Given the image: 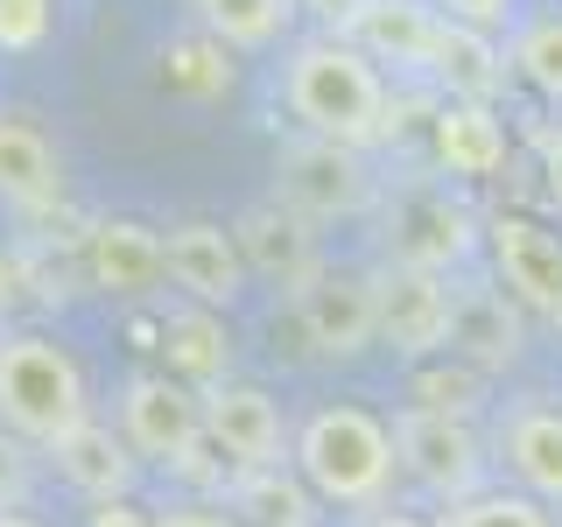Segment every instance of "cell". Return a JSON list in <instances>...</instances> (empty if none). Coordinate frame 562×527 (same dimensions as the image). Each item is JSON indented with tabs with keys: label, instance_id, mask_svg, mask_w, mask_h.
<instances>
[{
	"label": "cell",
	"instance_id": "cell-1",
	"mask_svg": "<svg viewBox=\"0 0 562 527\" xmlns=\"http://www.w3.org/2000/svg\"><path fill=\"white\" fill-rule=\"evenodd\" d=\"M281 105L303 134L338 141V148H373V141L394 134V92L345 35H310V43L289 49Z\"/></svg>",
	"mask_w": 562,
	"mask_h": 527
},
{
	"label": "cell",
	"instance_id": "cell-2",
	"mask_svg": "<svg viewBox=\"0 0 562 527\" xmlns=\"http://www.w3.org/2000/svg\"><path fill=\"white\" fill-rule=\"evenodd\" d=\"M289 464L324 506H386L394 492V429L359 401H324L289 436Z\"/></svg>",
	"mask_w": 562,
	"mask_h": 527
},
{
	"label": "cell",
	"instance_id": "cell-3",
	"mask_svg": "<svg viewBox=\"0 0 562 527\" xmlns=\"http://www.w3.org/2000/svg\"><path fill=\"white\" fill-rule=\"evenodd\" d=\"M78 422H92L78 359L43 330H0V429L49 450Z\"/></svg>",
	"mask_w": 562,
	"mask_h": 527
},
{
	"label": "cell",
	"instance_id": "cell-4",
	"mask_svg": "<svg viewBox=\"0 0 562 527\" xmlns=\"http://www.w3.org/2000/svg\"><path fill=\"white\" fill-rule=\"evenodd\" d=\"M380 233H386V268H415V274H443L457 281L479 260L485 225L443 176H408L386 190L380 204Z\"/></svg>",
	"mask_w": 562,
	"mask_h": 527
},
{
	"label": "cell",
	"instance_id": "cell-5",
	"mask_svg": "<svg viewBox=\"0 0 562 527\" xmlns=\"http://www.w3.org/2000/svg\"><path fill=\"white\" fill-rule=\"evenodd\" d=\"M274 204L295 211L303 225H338V218H366L380 204V183L366 169L359 148L316 134H289L274 148Z\"/></svg>",
	"mask_w": 562,
	"mask_h": 527
},
{
	"label": "cell",
	"instance_id": "cell-6",
	"mask_svg": "<svg viewBox=\"0 0 562 527\" xmlns=\"http://www.w3.org/2000/svg\"><path fill=\"white\" fill-rule=\"evenodd\" d=\"M386 429H394V471H408L429 500L457 506V500H471V492H485V436H479V422L401 408Z\"/></svg>",
	"mask_w": 562,
	"mask_h": 527
},
{
	"label": "cell",
	"instance_id": "cell-7",
	"mask_svg": "<svg viewBox=\"0 0 562 527\" xmlns=\"http://www.w3.org/2000/svg\"><path fill=\"white\" fill-rule=\"evenodd\" d=\"M485 260L492 289L514 310L562 316V233H549L527 211H499V218H485Z\"/></svg>",
	"mask_w": 562,
	"mask_h": 527
},
{
	"label": "cell",
	"instance_id": "cell-8",
	"mask_svg": "<svg viewBox=\"0 0 562 527\" xmlns=\"http://www.w3.org/2000/svg\"><path fill=\"white\" fill-rule=\"evenodd\" d=\"M373 310H380V345L408 366H429L450 351V310L457 281L415 274V268H380L373 274Z\"/></svg>",
	"mask_w": 562,
	"mask_h": 527
},
{
	"label": "cell",
	"instance_id": "cell-9",
	"mask_svg": "<svg viewBox=\"0 0 562 527\" xmlns=\"http://www.w3.org/2000/svg\"><path fill=\"white\" fill-rule=\"evenodd\" d=\"M436 29H443L436 0H345V14H338V35L380 78L401 70V78H422V85H429Z\"/></svg>",
	"mask_w": 562,
	"mask_h": 527
},
{
	"label": "cell",
	"instance_id": "cell-10",
	"mask_svg": "<svg viewBox=\"0 0 562 527\" xmlns=\"http://www.w3.org/2000/svg\"><path fill=\"white\" fill-rule=\"evenodd\" d=\"M204 401V444L225 457L233 471H254V464H289V415L268 386L254 380H218Z\"/></svg>",
	"mask_w": 562,
	"mask_h": 527
},
{
	"label": "cell",
	"instance_id": "cell-11",
	"mask_svg": "<svg viewBox=\"0 0 562 527\" xmlns=\"http://www.w3.org/2000/svg\"><path fill=\"white\" fill-rule=\"evenodd\" d=\"M120 436H127L134 457H155V464L176 471L204 444V401L190 386H176L169 373H134L120 386Z\"/></svg>",
	"mask_w": 562,
	"mask_h": 527
},
{
	"label": "cell",
	"instance_id": "cell-12",
	"mask_svg": "<svg viewBox=\"0 0 562 527\" xmlns=\"http://www.w3.org/2000/svg\"><path fill=\"white\" fill-rule=\"evenodd\" d=\"M295 324H303L310 351L324 359H359L380 345V310H373V274L359 268H324L295 295Z\"/></svg>",
	"mask_w": 562,
	"mask_h": 527
},
{
	"label": "cell",
	"instance_id": "cell-13",
	"mask_svg": "<svg viewBox=\"0 0 562 527\" xmlns=\"http://www.w3.org/2000/svg\"><path fill=\"white\" fill-rule=\"evenodd\" d=\"M162 268H169L176 289H183V303H198V310H218L225 316L246 295L239 239H233V225H218V218L169 225V233H162Z\"/></svg>",
	"mask_w": 562,
	"mask_h": 527
},
{
	"label": "cell",
	"instance_id": "cell-14",
	"mask_svg": "<svg viewBox=\"0 0 562 527\" xmlns=\"http://www.w3.org/2000/svg\"><path fill=\"white\" fill-rule=\"evenodd\" d=\"M233 239H239L246 281H254V274H260V281H274L289 303L330 268L324 246H316V225H303L295 211H281V204H254V211H246V218L233 225Z\"/></svg>",
	"mask_w": 562,
	"mask_h": 527
},
{
	"label": "cell",
	"instance_id": "cell-15",
	"mask_svg": "<svg viewBox=\"0 0 562 527\" xmlns=\"http://www.w3.org/2000/svg\"><path fill=\"white\" fill-rule=\"evenodd\" d=\"M499 457H506V471L520 479L527 500L562 506V408H555V401H541V394L506 401V415H499Z\"/></svg>",
	"mask_w": 562,
	"mask_h": 527
},
{
	"label": "cell",
	"instance_id": "cell-16",
	"mask_svg": "<svg viewBox=\"0 0 562 527\" xmlns=\"http://www.w3.org/2000/svg\"><path fill=\"white\" fill-rule=\"evenodd\" d=\"M85 281L105 295H148L162 289L169 268H162V233L140 218H99L85 233Z\"/></svg>",
	"mask_w": 562,
	"mask_h": 527
},
{
	"label": "cell",
	"instance_id": "cell-17",
	"mask_svg": "<svg viewBox=\"0 0 562 527\" xmlns=\"http://www.w3.org/2000/svg\"><path fill=\"white\" fill-rule=\"evenodd\" d=\"M520 310L506 303L492 281H464L457 289V310H450V359H464L471 373H506L520 359Z\"/></svg>",
	"mask_w": 562,
	"mask_h": 527
},
{
	"label": "cell",
	"instance_id": "cell-18",
	"mask_svg": "<svg viewBox=\"0 0 562 527\" xmlns=\"http://www.w3.org/2000/svg\"><path fill=\"white\" fill-rule=\"evenodd\" d=\"M506 49L492 43L485 29H471V22H450L443 14V29H436V57H429V85L443 92V105H499L506 92Z\"/></svg>",
	"mask_w": 562,
	"mask_h": 527
},
{
	"label": "cell",
	"instance_id": "cell-19",
	"mask_svg": "<svg viewBox=\"0 0 562 527\" xmlns=\"http://www.w3.org/2000/svg\"><path fill=\"white\" fill-rule=\"evenodd\" d=\"M43 457L57 464V479H64L70 492H85L92 506H105V500H134V471H140V457L127 450V436L105 429V422H78V429L57 436V444H49Z\"/></svg>",
	"mask_w": 562,
	"mask_h": 527
},
{
	"label": "cell",
	"instance_id": "cell-20",
	"mask_svg": "<svg viewBox=\"0 0 562 527\" xmlns=\"http://www.w3.org/2000/svg\"><path fill=\"white\" fill-rule=\"evenodd\" d=\"M429 155H436L443 176H457V183H485V176H499V162H506L499 105H436Z\"/></svg>",
	"mask_w": 562,
	"mask_h": 527
},
{
	"label": "cell",
	"instance_id": "cell-21",
	"mask_svg": "<svg viewBox=\"0 0 562 527\" xmlns=\"http://www.w3.org/2000/svg\"><path fill=\"white\" fill-rule=\"evenodd\" d=\"M0 198L14 211H49L64 198V155L35 120L0 113Z\"/></svg>",
	"mask_w": 562,
	"mask_h": 527
},
{
	"label": "cell",
	"instance_id": "cell-22",
	"mask_svg": "<svg viewBox=\"0 0 562 527\" xmlns=\"http://www.w3.org/2000/svg\"><path fill=\"white\" fill-rule=\"evenodd\" d=\"M162 359H169V380L190 386V394H211L218 380H233V338H225V316L218 310H169L162 316Z\"/></svg>",
	"mask_w": 562,
	"mask_h": 527
},
{
	"label": "cell",
	"instance_id": "cell-23",
	"mask_svg": "<svg viewBox=\"0 0 562 527\" xmlns=\"http://www.w3.org/2000/svg\"><path fill=\"white\" fill-rule=\"evenodd\" d=\"M218 506L239 527H316V500L295 479V464H254V471L218 479Z\"/></svg>",
	"mask_w": 562,
	"mask_h": 527
},
{
	"label": "cell",
	"instance_id": "cell-24",
	"mask_svg": "<svg viewBox=\"0 0 562 527\" xmlns=\"http://www.w3.org/2000/svg\"><path fill=\"white\" fill-rule=\"evenodd\" d=\"M218 49H268L295 22V0H190Z\"/></svg>",
	"mask_w": 562,
	"mask_h": 527
},
{
	"label": "cell",
	"instance_id": "cell-25",
	"mask_svg": "<svg viewBox=\"0 0 562 527\" xmlns=\"http://www.w3.org/2000/svg\"><path fill=\"white\" fill-rule=\"evenodd\" d=\"M506 70H514L527 92H541L549 105H562V8H541V14H527V22H514Z\"/></svg>",
	"mask_w": 562,
	"mask_h": 527
},
{
	"label": "cell",
	"instance_id": "cell-26",
	"mask_svg": "<svg viewBox=\"0 0 562 527\" xmlns=\"http://www.w3.org/2000/svg\"><path fill=\"white\" fill-rule=\"evenodd\" d=\"M408 408H429V415H479V401H485V373H471L464 359H429V366H415L408 373Z\"/></svg>",
	"mask_w": 562,
	"mask_h": 527
},
{
	"label": "cell",
	"instance_id": "cell-27",
	"mask_svg": "<svg viewBox=\"0 0 562 527\" xmlns=\"http://www.w3.org/2000/svg\"><path fill=\"white\" fill-rule=\"evenodd\" d=\"M436 527H555V514L527 492H471L436 514Z\"/></svg>",
	"mask_w": 562,
	"mask_h": 527
},
{
	"label": "cell",
	"instance_id": "cell-28",
	"mask_svg": "<svg viewBox=\"0 0 562 527\" xmlns=\"http://www.w3.org/2000/svg\"><path fill=\"white\" fill-rule=\"evenodd\" d=\"M162 78H169V92H183V99H218L225 85H233V64H225V49L211 43H169L162 49Z\"/></svg>",
	"mask_w": 562,
	"mask_h": 527
},
{
	"label": "cell",
	"instance_id": "cell-29",
	"mask_svg": "<svg viewBox=\"0 0 562 527\" xmlns=\"http://www.w3.org/2000/svg\"><path fill=\"white\" fill-rule=\"evenodd\" d=\"M49 29H57V8H49V0H0V49L29 57V49L49 43Z\"/></svg>",
	"mask_w": 562,
	"mask_h": 527
},
{
	"label": "cell",
	"instance_id": "cell-30",
	"mask_svg": "<svg viewBox=\"0 0 562 527\" xmlns=\"http://www.w3.org/2000/svg\"><path fill=\"white\" fill-rule=\"evenodd\" d=\"M29 485H35V457H29V444H22L14 429H0V506H22Z\"/></svg>",
	"mask_w": 562,
	"mask_h": 527
},
{
	"label": "cell",
	"instance_id": "cell-31",
	"mask_svg": "<svg viewBox=\"0 0 562 527\" xmlns=\"http://www.w3.org/2000/svg\"><path fill=\"white\" fill-rule=\"evenodd\" d=\"M535 169H541V198L562 211V120L535 127Z\"/></svg>",
	"mask_w": 562,
	"mask_h": 527
},
{
	"label": "cell",
	"instance_id": "cell-32",
	"mask_svg": "<svg viewBox=\"0 0 562 527\" xmlns=\"http://www.w3.org/2000/svg\"><path fill=\"white\" fill-rule=\"evenodd\" d=\"M436 14H450V22H471V29H499L506 14H514V0H436Z\"/></svg>",
	"mask_w": 562,
	"mask_h": 527
},
{
	"label": "cell",
	"instance_id": "cell-33",
	"mask_svg": "<svg viewBox=\"0 0 562 527\" xmlns=\"http://www.w3.org/2000/svg\"><path fill=\"white\" fill-rule=\"evenodd\" d=\"M155 527H239L225 506H204V500H176V506H162L155 514Z\"/></svg>",
	"mask_w": 562,
	"mask_h": 527
},
{
	"label": "cell",
	"instance_id": "cell-34",
	"mask_svg": "<svg viewBox=\"0 0 562 527\" xmlns=\"http://www.w3.org/2000/svg\"><path fill=\"white\" fill-rule=\"evenodd\" d=\"M85 527H155V514H140L134 500H105V506L85 514Z\"/></svg>",
	"mask_w": 562,
	"mask_h": 527
},
{
	"label": "cell",
	"instance_id": "cell-35",
	"mask_svg": "<svg viewBox=\"0 0 562 527\" xmlns=\"http://www.w3.org/2000/svg\"><path fill=\"white\" fill-rule=\"evenodd\" d=\"M351 527H436V520H422V514H401V506H366Z\"/></svg>",
	"mask_w": 562,
	"mask_h": 527
},
{
	"label": "cell",
	"instance_id": "cell-36",
	"mask_svg": "<svg viewBox=\"0 0 562 527\" xmlns=\"http://www.w3.org/2000/svg\"><path fill=\"white\" fill-rule=\"evenodd\" d=\"M14 289H22V274H14V260H8V254H0V316H8V310H14Z\"/></svg>",
	"mask_w": 562,
	"mask_h": 527
},
{
	"label": "cell",
	"instance_id": "cell-37",
	"mask_svg": "<svg viewBox=\"0 0 562 527\" xmlns=\"http://www.w3.org/2000/svg\"><path fill=\"white\" fill-rule=\"evenodd\" d=\"M0 527H43L35 514H22V506H0Z\"/></svg>",
	"mask_w": 562,
	"mask_h": 527
},
{
	"label": "cell",
	"instance_id": "cell-38",
	"mask_svg": "<svg viewBox=\"0 0 562 527\" xmlns=\"http://www.w3.org/2000/svg\"><path fill=\"white\" fill-rule=\"evenodd\" d=\"M555 324H562V316H555Z\"/></svg>",
	"mask_w": 562,
	"mask_h": 527
},
{
	"label": "cell",
	"instance_id": "cell-39",
	"mask_svg": "<svg viewBox=\"0 0 562 527\" xmlns=\"http://www.w3.org/2000/svg\"><path fill=\"white\" fill-rule=\"evenodd\" d=\"M555 527H562V520H555Z\"/></svg>",
	"mask_w": 562,
	"mask_h": 527
}]
</instances>
